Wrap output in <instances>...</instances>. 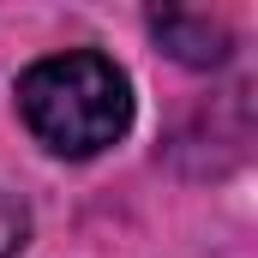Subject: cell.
Masks as SVG:
<instances>
[{"mask_svg": "<svg viewBox=\"0 0 258 258\" xmlns=\"http://www.w3.org/2000/svg\"><path fill=\"white\" fill-rule=\"evenodd\" d=\"M18 114L54 156H96L132 126V84L96 48H66L18 78Z\"/></svg>", "mask_w": 258, "mask_h": 258, "instance_id": "6da1fadb", "label": "cell"}, {"mask_svg": "<svg viewBox=\"0 0 258 258\" xmlns=\"http://www.w3.org/2000/svg\"><path fill=\"white\" fill-rule=\"evenodd\" d=\"M156 42L186 66H222L228 60V30L210 18V12H156L150 18Z\"/></svg>", "mask_w": 258, "mask_h": 258, "instance_id": "7a4b0ae2", "label": "cell"}, {"mask_svg": "<svg viewBox=\"0 0 258 258\" xmlns=\"http://www.w3.org/2000/svg\"><path fill=\"white\" fill-rule=\"evenodd\" d=\"M24 240H30V210H24L18 198L0 192V258H12Z\"/></svg>", "mask_w": 258, "mask_h": 258, "instance_id": "3957f363", "label": "cell"}]
</instances>
